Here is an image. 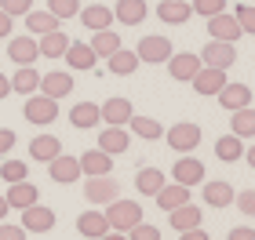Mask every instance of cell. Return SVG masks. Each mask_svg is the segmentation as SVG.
I'll use <instances>...</instances> for the list:
<instances>
[{
	"label": "cell",
	"instance_id": "1",
	"mask_svg": "<svg viewBox=\"0 0 255 240\" xmlns=\"http://www.w3.org/2000/svg\"><path fill=\"white\" fill-rule=\"evenodd\" d=\"M106 219H110V230L128 233L131 226L142 222V204H138V200H124V197H117V200L106 204Z\"/></svg>",
	"mask_w": 255,
	"mask_h": 240
},
{
	"label": "cell",
	"instance_id": "2",
	"mask_svg": "<svg viewBox=\"0 0 255 240\" xmlns=\"http://www.w3.org/2000/svg\"><path fill=\"white\" fill-rule=\"evenodd\" d=\"M22 117H26L29 124H37V128H48V124L59 117V98H48V95H40V91H33V95L26 98Z\"/></svg>",
	"mask_w": 255,
	"mask_h": 240
},
{
	"label": "cell",
	"instance_id": "3",
	"mask_svg": "<svg viewBox=\"0 0 255 240\" xmlns=\"http://www.w3.org/2000/svg\"><path fill=\"white\" fill-rule=\"evenodd\" d=\"M164 139H168V146L175 153H193L197 146H201V124H190V120L171 124V128L164 131Z\"/></svg>",
	"mask_w": 255,
	"mask_h": 240
},
{
	"label": "cell",
	"instance_id": "4",
	"mask_svg": "<svg viewBox=\"0 0 255 240\" xmlns=\"http://www.w3.org/2000/svg\"><path fill=\"white\" fill-rule=\"evenodd\" d=\"M121 197V182L113 178V175H88L84 182V200L91 204H110V200H117Z\"/></svg>",
	"mask_w": 255,
	"mask_h": 240
},
{
	"label": "cell",
	"instance_id": "5",
	"mask_svg": "<svg viewBox=\"0 0 255 240\" xmlns=\"http://www.w3.org/2000/svg\"><path fill=\"white\" fill-rule=\"evenodd\" d=\"M135 55H138V62H149V66H160V62H168L171 55H175V48H171V40L168 37H142L138 40V48H135Z\"/></svg>",
	"mask_w": 255,
	"mask_h": 240
},
{
	"label": "cell",
	"instance_id": "6",
	"mask_svg": "<svg viewBox=\"0 0 255 240\" xmlns=\"http://www.w3.org/2000/svg\"><path fill=\"white\" fill-rule=\"evenodd\" d=\"M197 55H201V62L212 66V70H230V66L237 62V48L230 40H208L204 51H197Z\"/></svg>",
	"mask_w": 255,
	"mask_h": 240
},
{
	"label": "cell",
	"instance_id": "7",
	"mask_svg": "<svg viewBox=\"0 0 255 240\" xmlns=\"http://www.w3.org/2000/svg\"><path fill=\"white\" fill-rule=\"evenodd\" d=\"M22 230H26V233H51L55 230V211L44 208V204L22 208Z\"/></svg>",
	"mask_w": 255,
	"mask_h": 240
},
{
	"label": "cell",
	"instance_id": "8",
	"mask_svg": "<svg viewBox=\"0 0 255 240\" xmlns=\"http://www.w3.org/2000/svg\"><path fill=\"white\" fill-rule=\"evenodd\" d=\"M197 95H204V98H215L219 91L226 87V70H212V66H201L197 70V77L190 80Z\"/></svg>",
	"mask_w": 255,
	"mask_h": 240
},
{
	"label": "cell",
	"instance_id": "9",
	"mask_svg": "<svg viewBox=\"0 0 255 240\" xmlns=\"http://www.w3.org/2000/svg\"><path fill=\"white\" fill-rule=\"evenodd\" d=\"M48 175H51V182H59V186H73L80 178V160L69 157V153H59L55 160H48Z\"/></svg>",
	"mask_w": 255,
	"mask_h": 240
},
{
	"label": "cell",
	"instance_id": "10",
	"mask_svg": "<svg viewBox=\"0 0 255 240\" xmlns=\"http://www.w3.org/2000/svg\"><path fill=\"white\" fill-rule=\"evenodd\" d=\"M171 178H175L179 186H201V182H204V164H201L197 157L182 153V157L175 160V167H171Z\"/></svg>",
	"mask_w": 255,
	"mask_h": 240
},
{
	"label": "cell",
	"instance_id": "11",
	"mask_svg": "<svg viewBox=\"0 0 255 240\" xmlns=\"http://www.w3.org/2000/svg\"><path fill=\"white\" fill-rule=\"evenodd\" d=\"M7 59L18 62V66H33L40 59V48H37V37H7Z\"/></svg>",
	"mask_w": 255,
	"mask_h": 240
},
{
	"label": "cell",
	"instance_id": "12",
	"mask_svg": "<svg viewBox=\"0 0 255 240\" xmlns=\"http://www.w3.org/2000/svg\"><path fill=\"white\" fill-rule=\"evenodd\" d=\"M201 66H204V62H201V55L182 51V55H171V59H168V73H171V80H179V84H190Z\"/></svg>",
	"mask_w": 255,
	"mask_h": 240
},
{
	"label": "cell",
	"instance_id": "13",
	"mask_svg": "<svg viewBox=\"0 0 255 240\" xmlns=\"http://www.w3.org/2000/svg\"><path fill=\"white\" fill-rule=\"evenodd\" d=\"M208 37H212V40H230V44H237V37H241L237 18L230 15V11H219V15H212V18H208Z\"/></svg>",
	"mask_w": 255,
	"mask_h": 240
},
{
	"label": "cell",
	"instance_id": "14",
	"mask_svg": "<svg viewBox=\"0 0 255 240\" xmlns=\"http://www.w3.org/2000/svg\"><path fill=\"white\" fill-rule=\"evenodd\" d=\"M62 59L69 62V70H95V62H99V55L91 51V44H80V40H69V48H66V55Z\"/></svg>",
	"mask_w": 255,
	"mask_h": 240
},
{
	"label": "cell",
	"instance_id": "15",
	"mask_svg": "<svg viewBox=\"0 0 255 240\" xmlns=\"http://www.w3.org/2000/svg\"><path fill=\"white\" fill-rule=\"evenodd\" d=\"M69 91H73V73L55 70V73H44V77H40V95H48V98H66Z\"/></svg>",
	"mask_w": 255,
	"mask_h": 240
},
{
	"label": "cell",
	"instance_id": "16",
	"mask_svg": "<svg viewBox=\"0 0 255 240\" xmlns=\"http://www.w3.org/2000/svg\"><path fill=\"white\" fill-rule=\"evenodd\" d=\"M190 15H193L190 0H160L157 4V18L168 26H182V22H190Z\"/></svg>",
	"mask_w": 255,
	"mask_h": 240
},
{
	"label": "cell",
	"instance_id": "17",
	"mask_svg": "<svg viewBox=\"0 0 255 240\" xmlns=\"http://www.w3.org/2000/svg\"><path fill=\"white\" fill-rule=\"evenodd\" d=\"M4 200L11 204V208H29V204H37L40 200V193H37V186H33L29 178H22V182H11L7 186V193H4Z\"/></svg>",
	"mask_w": 255,
	"mask_h": 240
},
{
	"label": "cell",
	"instance_id": "18",
	"mask_svg": "<svg viewBox=\"0 0 255 240\" xmlns=\"http://www.w3.org/2000/svg\"><path fill=\"white\" fill-rule=\"evenodd\" d=\"M80 22H84V29L99 33V29H110L117 18H113V7H106V4H91V7H80Z\"/></svg>",
	"mask_w": 255,
	"mask_h": 240
},
{
	"label": "cell",
	"instance_id": "19",
	"mask_svg": "<svg viewBox=\"0 0 255 240\" xmlns=\"http://www.w3.org/2000/svg\"><path fill=\"white\" fill-rule=\"evenodd\" d=\"M215 98L223 102V109H230V113H234V109H245V106H252V87H248V84H230V80H226V87L219 91Z\"/></svg>",
	"mask_w": 255,
	"mask_h": 240
},
{
	"label": "cell",
	"instance_id": "20",
	"mask_svg": "<svg viewBox=\"0 0 255 240\" xmlns=\"http://www.w3.org/2000/svg\"><path fill=\"white\" fill-rule=\"evenodd\" d=\"M149 15L146 0H117V7H113V18L121 22V26H138Z\"/></svg>",
	"mask_w": 255,
	"mask_h": 240
},
{
	"label": "cell",
	"instance_id": "21",
	"mask_svg": "<svg viewBox=\"0 0 255 240\" xmlns=\"http://www.w3.org/2000/svg\"><path fill=\"white\" fill-rule=\"evenodd\" d=\"M168 215H171V230H179V233H182V230H197V226L204 222V211L197 208V204H190V200L179 204V208L168 211Z\"/></svg>",
	"mask_w": 255,
	"mask_h": 240
},
{
	"label": "cell",
	"instance_id": "22",
	"mask_svg": "<svg viewBox=\"0 0 255 240\" xmlns=\"http://www.w3.org/2000/svg\"><path fill=\"white\" fill-rule=\"evenodd\" d=\"M99 109H102V120H106V124H113V128H124V124L131 120V113H135L128 98H106Z\"/></svg>",
	"mask_w": 255,
	"mask_h": 240
},
{
	"label": "cell",
	"instance_id": "23",
	"mask_svg": "<svg viewBox=\"0 0 255 240\" xmlns=\"http://www.w3.org/2000/svg\"><path fill=\"white\" fill-rule=\"evenodd\" d=\"M77 160H80V175H110L113 171V157L102 153V150H88Z\"/></svg>",
	"mask_w": 255,
	"mask_h": 240
},
{
	"label": "cell",
	"instance_id": "24",
	"mask_svg": "<svg viewBox=\"0 0 255 240\" xmlns=\"http://www.w3.org/2000/svg\"><path fill=\"white\" fill-rule=\"evenodd\" d=\"M77 230H80V237L99 240L102 233H110V219H106V211H84V215L77 219Z\"/></svg>",
	"mask_w": 255,
	"mask_h": 240
},
{
	"label": "cell",
	"instance_id": "25",
	"mask_svg": "<svg viewBox=\"0 0 255 240\" xmlns=\"http://www.w3.org/2000/svg\"><path fill=\"white\" fill-rule=\"evenodd\" d=\"M128 146H131V135H128L124 128H110L99 135V150L102 153H110V157H117V153H128Z\"/></svg>",
	"mask_w": 255,
	"mask_h": 240
},
{
	"label": "cell",
	"instance_id": "26",
	"mask_svg": "<svg viewBox=\"0 0 255 240\" xmlns=\"http://www.w3.org/2000/svg\"><path fill=\"white\" fill-rule=\"evenodd\" d=\"M99 120H102V109L95 106V102H77V106L69 109V124H73L77 131H88V128H95Z\"/></svg>",
	"mask_w": 255,
	"mask_h": 240
},
{
	"label": "cell",
	"instance_id": "27",
	"mask_svg": "<svg viewBox=\"0 0 255 240\" xmlns=\"http://www.w3.org/2000/svg\"><path fill=\"white\" fill-rule=\"evenodd\" d=\"M106 66H110V73H113V77H131L142 62H138V55H135V51L117 48V51H113L110 59H106Z\"/></svg>",
	"mask_w": 255,
	"mask_h": 240
},
{
	"label": "cell",
	"instance_id": "28",
	"mask_svg": "<svg viewBox=\"0 0 255 240\" xmlns=\"http://www.w3.org/2000/svg\"><path fill=\"white\" fill-rule=\"evenodd\" d=\"M190 200V186H179V182H164V186L157 189V208H164V211H175L179 204H186Z\"/></svg>",
	"mask_w": 255,
	"mask_h": 240
},
{
	"label": "cell",
	"instance_id": "29",
	"mask_svg": "<svg viewBox=\"0 0 255 240\" xmlns=\"http://www.w3.org/2000/svg\"><path fill=\"white\" fill-rule=\"evenodd\" d=\"M37 48H40V59H62L66 48H69V37L62 29H51V33H44L37 40Z\"/></svg>",
	"mask_w": 255,
	"mask_h": 240
},
{
	"label": "cell",
	"instance_id": "30",
	"mask_svg": "<svg viewBox=\"0 0 255 240\" xmlns=\"http://www.w3.org/2000/svg\"><path fill=\"white\" fill-rule=\"evenodd\" d=\"M62 153V142L55 139V135H37V139L29 142V157L40 160V164H48V160H55Z\"/></svg>",
	"mask_w": 255,
	"mask_h": 240
},
{
	"label": "cell",
	"instance_id": "31",
	"mask_svg": "<svg viewBox=\"0 0 255 240\" xmlns=\"http://www.w3.org/2000/svg\"><path fill=\"white\" fill-rule=\"evenodd\" d=\"M201 186H204V200L212 204V208H230V204H234V197H237L234 186H230V182H223V178H219V182H201Z\"/></svg>",
	"mask_w": 255,
	"mask_h": 240
},
{
	"label": "cell",
	"instance_id": "32",
	"mask_svg": "<svg viewBox=\"0 0 255 240\" xmlns=\"http://www.w3.org/2000/svg\"><path fill=\"white\" fill-rule=\"evenodd\" d=\"M215 157L223 160V164H237V160L245 157V139H237L234 131L223 135V139L215 142Z\"/></svg>",
	"mask_w": 255,
	"mask_h": 240
},
{
	"label": "cell",
	"instance_id": "33",
	"mask_svg": "<svg viewBox=\"0 0 255 240\" xmlns=\"http://www.w3.org/2000/svg\"><path fill=\"white\" fill-rule=\"evenodd\" d=\"M230 131L237 139H255V109L245 106V109H234L230 113Z\"/></svg>",
	"mask_w": 255,
	"mask_h": 240
},
{
	"label": "cell",
	"instance_id": "34",
	"mask_svg": "<svg viewBox=\"0 0 255 240\" xmlns=\"http://www.w3.org/2000/svg\"><path fill=\"white\" fill-rule=\"evenodd\" d=\"M26 29H29V37H44V33H51V29H59V18L51 15V11H26Z\"/></svg>",
	"mask_w": 255,
	"mask_h": 240
},
{
	"label": "cell",
	"instance_id": "35",
	"mask_svg": "<svg viewBox=\"0 0 255 240\" xmlns=\"http://www.w3.org/2000/svg\"><path fill=\"white\" fill-rule=\"evenodd\" d=\"M11 91H18V95H33V91H40V73L33 70V66H18V73L11 77Z\"/></svg>",
	"mask_w": 255,
	"mask_h": 240
},
{
	"label": "cell",
	"instance_id": "36",
	"mask_svg": "<svg viewBox=\"0 0 255 240\" xmlns=\"http://www.w3.org/2000/svg\"><path fill=\"white\" fill-rule=\"evenodd\" d=\"M160 186H164V171H157V167H142L135 175V189L142 193V197H157Z\"/></svg>",
	"mask_w": 255,
	"mask_h": 240
},
{
	"label": "cell",
	"instance_id": "37",
	"mask_svg": "<svg viewBox=\"0 0 255 240\" xmlns=\"http://www.w3.org/2000/svg\"><path fill=\"white\" fill-rule=\"evenodd\" d=\"M131 135H138V139H146V142H157L160 135H164V128L153 120V117H138V113H131Z\"/></svg>",
	"mask_w": 255,
	"mask_h": 240
},
{
	"label": "cell",
	"instance_id": "38",
	"mask_svg": "<svg viewBox=\"0 0 255 240\" xmlns=\"http://www.w3.org/2000/svg\"><path fill=\"white\" fill-rule=\"evenodd\" d=\"M117 48H121V37H117L113 29H99L95 37H91V51H95L99 59H110Z\"/></svg>",
	"mask_w": 255,
	"mask_h": 240
},
{
	"label": "cell",
	"instance_id": "39",
	"mask_svg": "<svg viewBox=\"0 0 255 240\" xmlns=\"http://www.w3.org/2000/svg\"><path fill=\"white\" fill-rule=\"evenodd\" d=\"M26 175H29V167L22 164V160H4V164H0V178H4L7 186L11 182H22Z\"/></svg>",
	"mask_w": 255,
	"mask_h": 240
},
{
	"label": "cell",
	"instance_id": "40",
	"mask_svg": "<svg viewBox=\"0 0 255 240\" xmlns=\"http://www.w3.org/2000/svg\"><path fill=\"white\" fill-rule=\"evenodd\" d=\"M48 11L55 18H73V15H80V0H48Z\"/></svg>",
	"mask_w": 255,
	"mask_h": 240
},
{
	"label": "cell",
	"instance_id": "41",
	"mask_svg": "<svg viewBox=\"0 0 255 240\" xmlns=\"http://www.w3.org/2000/svg\"><path fill=\"white\" fill-rule=\"evenodd\" d=\"M193 15H201V18H212L219 15V11H226V0H193Z\"/></svg>",
	"mask_w": 255,
	"mask_h": 240
},
{
	"label": "cell",
	"instance_id": "42",
	"mask_svg": "<svg viewBox=\"0 0 255 240\" xmlns=\"http://www.w3.org/2000/svg\"><path fill=\"white\" fill-rule=\"evenodd\" d=\"M234 18H237V26H241V33H252V37H255V7H248V4H241V7L234 11Z\"/></svg>",
	"mask_w": 255,
	"mask_h": 240
},
{
	"label": "cell",
	"instance_id": "43",
	"mask_svg": "<svg viewBox=\"0 0 255 240\" xmlns=\"http://www.w3.org/2000/svg\"><path fill=\"white\" fill-rule=\"evenodd\" d=\"M234 204L241 208V215H245V219H255V189H241L237 197H234Z\"/></svg>",
	"mask_w": 255,
	"mask_h": 240
},
{
	"label": "cell",
	"instance_id": "44",
	"mask_svg": "<svg viewBox=\"0 0 255 240\" xmlns=\"http://www.w3.org/2000/svg\"><path fill=\"white\" fill-rule=\"evenodd\" d=\"M128 240H160V230L149 226V222H138V226L128 230Z\"/></svg>",
	"mask_w": 255,
	"mask_h": 240
},
{
	"label": "cell",
	"instance_id": "45",
	"mask_svg": "<svg viewBox=\"0 0 255 240\" xmlns=\"http://www.w3.org/2000/svg\"><path fill=\"white\" fill-rule=\"evenodd\" d=\"M0 11H7L11 18H22L26 11H33V0H0Z\"/></svg>",
	"mask_w": 255,
	"mask_h": 240
},
{
	"label": "cell",
	"instance_id": "46",
	"mask_svg": "<svg viewBox=\"0 0 255 240\" xmlns=\"http://www.w3.org/2000/svg\"><path fill=\"white\" fill-rule=\"evenodd\" d=\"M29 233L22 230V226H7V222H0V240H26Z\"/></svg>",
	"mask_w": 255,
	"mask_h": 240
},
{
	"label": "cell",
	"instance_id": "47",
	"mask_svg": "<svg viewBox=\"0 0 255 240\" xmlns=\"http://www.w3.org/2000/svg\"><path fill=\"white\" fill-rule=\"evenodd\" d=\"M15 131H11V128H0V157H4V153H11V150H15Z\"/></svg>",
	"mask_w": 255,
	"mask_h": 240
},
{
	"label": "cell",
	"instance_id": "48",
	"mask_svg": "<svg viewBox=\"0 0 255 240\" xmlns=\"http://www.w3.org/2000/svg\"><path fill=\"white\" fill-rule=\"evenodd\" d=\"M11 26H15V18H11L7 11H0V40H4V37H11Z\"/></svg>",
	"mask_w": 255,
	"mask_h": 240
},
{
	"label": "cell",
	"instance_id": "49",
	"mask_svg": "<svg viewBox=\"0 0 255 240\" xmlns=\"http://www.w3.org/2000/svg\"><path fill=\"white\" fill-rule=\"evenodd\" d=\"M179 240H212V237H208L201 226H197V230H182V233H179Z\"/></svg>",
	"mask_w": 255,
	"mask_h": 240
},
{
	"label": "cell",
	"instance_id": "50",
	"mask_svg": "<svg viewBox=\"0 0 255 240\" xmlns=\"http://www.w3.org/2000/svg\"><path fill=\"white\" fill-rule=\"evenodd\" d=\"M230 240H255V230H230Z\"/></svg>",
	"mask_w": 255,
	"mask_h": 240
},
{
	"label": "cell",
	"instance_id": "51",
	"mask_svg": "<svg viewBox=\"0 0 255 240\" xmlns=\"http://www.w3.org/2000/svg\"><path fill=\"white\" fill-rule=\"evenodd\" d=\"M7 95H11V77L0 73V98H7Z\"/></svg>",
	"mask_w": 255,
	"mask_h": 240
},
{
	"label": "cell",
	"instance_id": "52",
	"mask_svg": "<svg viewBox=\"0 0 255 240\" xmlns=\"http://www.w3.org/2000/svg\"><path fill=\"white\" fill-rule=\"evenodd\" d=\"M99 240H128V233H121V230H110V233H102Z\"/></svg>",
	"mask_w": 255,
	"mask_h": 240
},
{
	"label": "cell",
	"instance_id": "53",
	"mask_svg": "<svg viewBox=\"0 0 255 240\" xmlns=\"http://www.w3.org/2000/svg\"><path fill=\"white\" fill-rule=\"evenodd\" d=\"M7 211H11V204H7L4 197H0V222H4V219H7Z\"/></svg>",
	"mask_w": 255,
	"mask_h": 240
},
{
	"label": "cell",
	"instance_id": "54",
	"mask_svg": "<svg viewBox=\"0 0 255 240\" xmlns=\"http://www.w3.org/2000/svg\"><path fill=\"white\" fill-rule=\"evenodd\" d=\"M248 164L255 167V146H252V150H248Z\"/></svg>",
	"mask_w": 255,
	"mask_h": 240
}]
</instances>
